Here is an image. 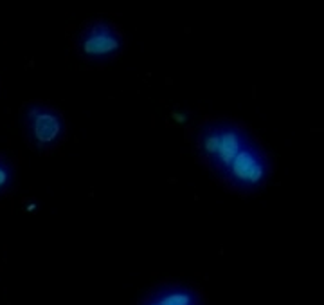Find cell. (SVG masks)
Segmentation results:
<instances>
[{
	"mask_svg": "<svg viewBox=\"0 0 324 305\" xmlns=\"http://www.w3.org/2000/svg\"><path fill=\"white\" fill-rule=\"evenodd\" d=\"M198 150L216 174L241 190H258L270 179V161L243 128L213 123L198 132Z\"/></svg>",
	"mask_w": 324,
	"mask_h": 305,
	"instance_id": "cell-1",
	"label": "cell"
},
{
	"mask_svg": "<svg viewBox=\"0 0 324 305\" xmlns=\"http://www.w3.org/2000/svg\"><path fill=\"white\" fill-rule=\"evenodd\" d=\"M27 119L31 125L32 137L40 147H51L58 143L65 132L63 119L53 111H43L40 107H32L27 112Z\"/></svg>",
	"mask_w": 324,
	"mask_h": 305,
	"instance_id": "cell-2",
	"label": "cell"
},
{
	"mask_svg": "<svg viewBox=\"0 0 324 305\" xmlns=\"http://www.w3.org/2000/svg\"><path fill=\"white\" fill-rule=\"evenodd\" d=\"M119 47L121 40L105 24L90 27L87 37L83 38V53L89 56H106V54L115 53Z\"/></svg>",
	"mask_w": 324,
	"mask_h": 305,
	"instance_id": "cell-3",
	"label": "cell"
},
{
	"mask_svg": "<svg viewBox=\"0 0 324 305\" xmlns=\"http://www.w3.org/2000/svg\"><path fill=\"white\" fill-rule=\"evenodd\" d=\"M7 181H9V172H7L4 164H0V188H4Z\"/></svg>",
	"mask_w": 324,
	"mask_h": 305,
	"instance_id": "cell-4",
	"label": "cell"
}]
</instances>
